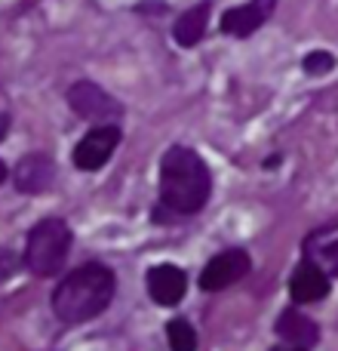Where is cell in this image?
Segmentation results:
<instances>
[{
    "label": "cell",
    "instance_id": "e0dca14e",
    "mask_svg": "<svg viewBox=\"0 0 338 351\" xmlns=\"http://www.w3.org/2000/svg\"><path fill=\"white\" fill-rule=\"evenodd\" d=\"M10 127H12V117L6 114V111H0V142L6 139V133H10Z\"/></svg>",
    "mask_w": 338,
    "mask_h": 351
},
{
    "label": "cell",
    "instance_id": "ac0fdd59",
    "mask_svg": "<svg viewBox=\"0 0 338 351\" xmlns=\"http://www.w3.org/2000/svg\"><path fill=\"white\" fill-rule=\"evenodd\" d=\"M6 179H10V167H6V164H3V160H0V185H3V182H6Z\"/></svg>",
    "mask_w": 338,
    "mask_h": 351
},
{
    "label": "cell",
    "instance_id": "52a82bcc",
    "mask_svg": "<svg viewBox=\"0 0 338 351\" xmlns=\"http://www.w3.org/2000/svg\"><path fill=\"white\" fill-rule=\"evenodd\" d=\"M277 0H249V3L231 6L222 16V34L228 37H252L268 19L274 16Z\"/></svg>",
    "mask_w": 338,
    "mask_h": 351
},
{
    "label": "cell",
    "instance_id": "8992f818",
    "mask_svg": "<svg viewBox=\"0 0 338 351\" xmlns=\"http://www.w3.org/2000/svg\"><path fill=\"white\" fill-rule=\"evenodd\" d=\"M249 268H252V259H249L246 250H240V247L222 250V253L212 256V259L203 265V271H200V290L203 293L228 290V287H234L237 280L246 278Z\"/></svg>",
    "mask_w": 338,
    "mask_h": 351
},
{
    "label": "cell",
    "instance_id": "5bb4252c",
    "mask_svg": "<svg viewBox=\"0 0 338 351\" xmlns=\"http://www.w3.org/2000/svg\"><path fill=\"white\" fill-rule=\"evenodd\" d=\"M166 339L172 351H197V330L185 321V317H172L166 321Z\"/></svg>",
    "mask_w": 338,
    "mask_h": 351
},
{
    "label": "cell",
    "instance_id": "8fae6325",
    "mask_svg": "<svg viewBox=\"0 0 338 351\" xmlns=\"http://www.w3.org/2000/svg\"><path fill=\"white\" fill-rule=\"evenodd\" d=\"M302 253L308 262L323 268L329 278H338V222L311 231L302 243Z\"/></svg>",
    "mask_w": 338,
    "mask_h": 351
},
{
    "label": "cell",
    "instance_id": "277c9868",
    "mask_svg": "<svg viewBox=\"0 0 338 351\" xmlns=\"http://www.w3.org/2000/svg\"><path fill=\"white\" fill-rule=\"evenodd\" d=\"M65 99H68V108H71L80 121H90V123H96V127H102V123H120V117H123V105L117 102L111 93H105L99 84H92V80H77V84H71Z\"/></svg>",
    "mask_w": 338,
    "mask_h": 351
},
{
    "label": "cell",
    "instance_id": "d6986e66",
    "mask_svg": "<svg viewBox=\"0 0 338 351\" xmlns=\"http://www.w3.org/2000/svg\"><path fill=\"white\" fill-rule=\"evenodd\" d=\"M271 351H308V348H296V346H289V348H271Z\"/></svg>",
    "mask_w": 338,
    "mask_h": 351
},
{
    "label": "cell",
    "instance_id": "4fadbf2b",
    "mask_svg": "<svg viewBox=\"0 0 338 351\" xmlns=\"http://www.w3.org/2000/svg\"><path fill=\"white\" fill-rule=\"evenodd\" d=\"M209 12H212V3L209 0H200V3H194L191 10H185L179 19H175L172 25V37L179 47L191 49L197 47L200 40H203L206 28H209Z\"/></svg>",
    "mask_w": 338,
    "mask_h": 351
},
{
    "label": "cell",
    "instance_id": "9c48e42d",
    "mask_svg": "<svg viewBox=\"0 0 338 351\" xmlns=\"http://www.w3.org/2000/svg\"><path fill=\"white\" fill-rule=\"evenodd\" d=\"M55 182V164L43 152H31L12 170V185L22 194H47Z\"/></svg>",
    "mask_w": 338,
    "mask_h": 351
},
{
    "label": "cell",
    "instance_id": "30bf717a",
    "mask_svg": "<svg viewBox=\"0 0 338 351\" xmlns=\"http://www.w3.org/2000/svg\"><path fill=\"white\" fill-rule=\"evenodd\" d=\"M329 290H333V280H329V274L323 271V268H317L314 262L302 259L296 265V271H292L289 278V296L296 305H314L320 302V299L329 296Z\"/></svg>",
    "mask_w": 338,
    "mask_h": 351
},
{
    "label": "cell",
    "instance_id": "3957f363",
    "mask_svg": "<svg viewBox=\"0 0 338 351\" xmlns=\"http://www.w3.org/2000/svg\"><path fill=\"white\" fill-rule=\"evenodd\" d=\"M74 234L68 228L65 219L59 216H47L28 231L25 237V268H28L34 278H55L62 274L71 253Z\"/></svg>",
    "mask_w": 338,
    "mask_h": 351
},
{
    "label": "cell",
    "instance_id": "7a4b0ae2",
    "mask_svg": "<svg viewBox=\"0 0 338 351\" xmlns=\"http://www.w3.org/2000/svg\"><path fill=\"white\" fill-rule=\"evenodd\" d=\"M212 194V173L194 148L172 145L160 158V206L175 216H194Z\"/></svg>",
    "mask_w": 338,
    "mask_h": 351
},
{
    "label": "cell",
    "instance_id": "ba28073f",
    "mask_svg": "<svg viewBox=\"0 0 338 351\" xmlns=\"http://www.w3.org/2000/svg\"><path fill=\"white\" fill-rule=\"evenodd\" d=\"M145 287H148V296H151L154 302L164 305V308H172V305H179L181 299H185L187 274L181 271L179 265H172V262H160V265L148 268Z\"/></svg>",
    "mask_w": 338,
    "mask_h": 351
},
{
    "label": "cell",
    "instance_id": "2e32d148",
    "mask_svg": "<svg viewBox=\"0 0 338 351\" xmlns=\"http://www.w3.org/2000/svg\"><path fill=\"white\" fill-rule=\"evenodd\" d=\"M18 265H25V259H18L10 247H0V284H6L18 271Z\"/></svg>",
    "mask_w": 338,
    "mask_h": 351
},
{
    "label": "cell",
    "instance_id": "7c38bea8",
    "mask_svg": "<svg viewBox=\"0 0 338 351\" xmlns=\"http://www.w3.org/2000/svg\"><path fill=\"white\" fill-rule=\"evenodd\" d=\"M274 330H277V336L286 342V346H296V348L311 351L317 342H320V330H317V324L311 321L308 315H302L298 308H286L283 315L277 317Z\"/></svg>",
    "mask_w": 338,
    "mask_h": 351
},
{
    "label": "cell",
    "instance_id": "9a60e30c",
    "mask_svg": "<svg viewBox=\"0 0 338 351\" xmlns=\"http://www.w3.org/2000/svg\"><path fill=\"white\" fill-rule=\"evenodd\" d=\"M302 68H304V74H311V77H320V74L333 71L335 59H333V53H326V49H314V53L304 56Z\"/></svg>",
    "mask_w": 338,
    "mask_h": 351
},
{
    "label": "cell",
    "instance_id": "5b68a950",
    "mask_svg": "<svg viewBox=\"0 0 338 351\" xmlns=\"http://www.w3.org/2000/svg\"><path fill=\"white\" fill-rule=\"evenodd\" d=\"M120 139H123L120 123H102V127L86 130V136L74 145V154H71L74 167H77L80 173H99L114 158Z\"/></svg>",
    "mask_w": 338,
    "mask_h": 351
},
{
    "label": "cell",
    "instance_id": "6da1fadb",
    "mask_svg": "<svg viewBox=\"0 0 338 351\" xmlns=\"http://www.w3.org/2000/svg\"><path fill=\"white\" fill-rule=\"evenodd\" d=\"M117 293V274L114 268L102 265V262H83L74 271L55 284L53 290V315L68 327L86 324L92 317L105 315L108 305L114 302Z\"/></svg>",
    "mask_w": 338,
    "mask_h": 351
}]
</instances>
